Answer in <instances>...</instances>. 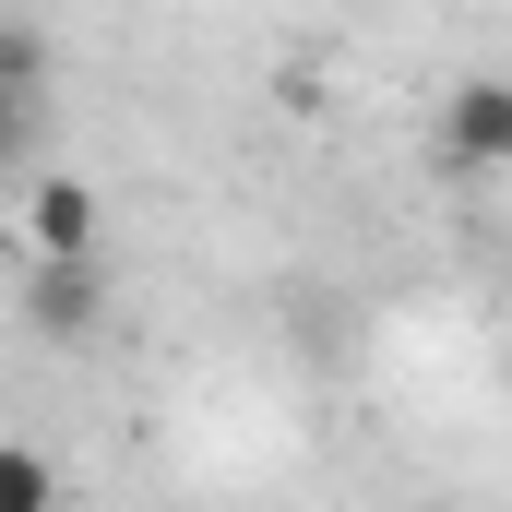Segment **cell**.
<instances>
[{
	"instance_id": "6da1fadb",
	"label": "cell",
	"mask_w": 512,
	"mask_h": 512,
	"mask_svg": "<svg viewBox=\"0 0 512 512\" xmlns=\"http://www.w3.org/2000/svg\"><path fill=\"white\" fill-rule=\"evenodd\" d=\"M24 322H36L48 346H84V334L108 322V262H96V251H36V274H24Z\"/></svg>"
},
{
	"instance_id": "3957f363",
	"label": "cell",
	"mask_w": 512,
	"mask_h": 512,
	"mask_svg": "<svg viewBox=\"0 0 512 512\" xmlns=\"http://www.w3.org/2000/svg\"><path fill=\"white\" fill-rule=\"evenodd\" d=\"M441 155H453V167H501V155H512V84H501V72L453 84V108H441Z\"/></svg>"
},
{
	"instance_id": "7a4b0ae2",
	"label": "cell",
	"mask_w": 512,
	"mask_h": 512,
	"mask_svg": "<svg viewBox=\"0 0 512 512\" xmlns=\"http://www.w3.org/2000/svg\"><path fill=\"white\" fill-rule=\"evenodd\" d=\"M36 131H48V36L0 24V167H24Z\"/></svg>"
},
{
	"instance_id": "277c9868",
	"label": "cell",
	"mask_w": 512,
	"mask_h": 512,
	"mask_svg": "<svg viewBox=\"0 0 512 512\" xmlns=\"http://www.w3.org/2000/svg\"><path fill=\"white\" fill-rule=\"evenodd\" d=\"M24 239H36V251H96V191H84V179H36Z\"/></svg>"
},
{
	"instance_id": "5b68a950",
	"label": "cell",
	"mask_w": 512,
	"mask_h": 512,
	"mask_svg": "<svg viewBox=\"0 0 512 512\" xmlns=\"http://www.w3.org/2000/svg\"><path fill=\"white\" fill-rule=\"evenodd\" d=\"M48 501V465L36 453H0V512H36Z\"/></svg>"
}]
</instances>
